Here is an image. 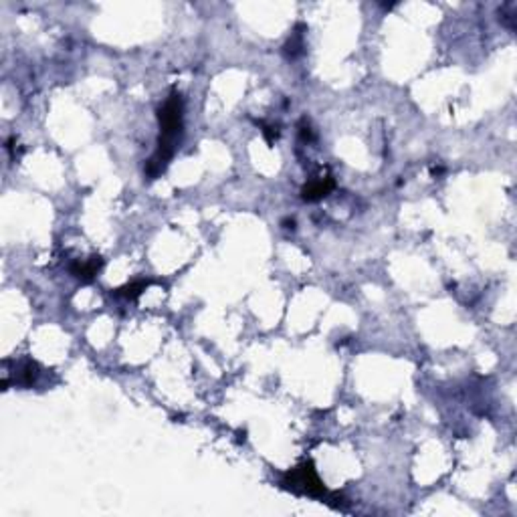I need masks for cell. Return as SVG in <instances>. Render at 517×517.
Instances as JSON below:
<instances>
[{
  "instance_id": "obj_1",
  "label": "cell",
  "mask_w": 517,
  "mask_h": 517,
  "mask_svg": "<svg viewBox=\"0 0 517 517\" xmlns=\"http://www.w3.org/2000/svg\"><path fill=\"white\" fill-rule=\"evenodd\" d=\"M158 119H160V140H158V152L152 156L146 164V174L149 178H158L168 162L172 160L176 146L180 142L182 136V119H184V101L180 93H172L164 106L158 111Z\"/></svg>"
},
{
  "instance_id": "obj_2",
  "label": "cell",
  "mask_w": 517,
  "mask_h": 517,
  "mask_svg": "<svg viewBox=\"0 0 517 517\" xmlns=\"http://www.w3.org/2000/svg\"><path fill=\"white\" fill-rule=\"evenodd\" d=\"M281 485L299 495H309V497H328V489L320 481L313 463H301L296 469L287 471L281 479Z\"/></svg>"
},
{
  "instance_id": "obj_3",
  "label": "cell",
  "mask_w": 517,
  "mask_h": 517,
  "mask_svg": "<svg viewBox=\"0 0 517 517\" xmlns=\"http://www.w3.org/2000/svg\"><path fill=\"white\" fill-rule=\"evenodd\" d=\"M101 267H104V258L99 257V255H93V257L85 258V261H77V263H73V265L69 267V271H71V275H73L75 279L87 283V281H93V279H95V275L99 273Z\"/></svg>"
},
{
  "instance_id": "obj_4",
  "label": "cell",
  "mask_w": 517,
  "mask_h": 517,
  "mask_svg": "<svg viewBox=\"0 0 517 517\" xmlns=\"http://www.w3.org/2000/svg\"><path fill=\"white\" fill-rule=\"evenodd\" d=\"M333 186H335L333 184V178H330V176H326V178H315V180H311L309 184L303 186L301 198L307 200V202L322 200V198H326V196L332 192Z\"/></svg>"
},
{
  "instance_id": "obj_5",
  "label": "cell",
  "mask_w": 517,
  "mask_h": 517,
  "mask_svg": "<svg viewBox=\"0 0 517 517\" xmlns=\"http://www.w3.org/2000/svg\"><path fill=\"white\" fill-rule=\"evenodd\" d=\"M38 374H40V370H38L37 362H33V360H23V362H19V364H16L12 382H14V384H19V386L29 388V386H33V384L37 382Z\"/></svg>"
},
{
  "instance_id": "obj_6",
  "label": "cell",
  "mask_w": 517,
  "mask_h": 517,
  "mask_svg": "<svg viewBox=\"0 0 517 517\" xmlns=\"http://www.w3.org/2000/svg\"><path fill=\"white\" fill-rule=\"evenodd\" d=\"M148 285L149 281H136V283H130V285H125V287H119V289L115 291V296L125 297V299H136V297L142 296V291L148 289Z\"/></svg>"
},
{
  "instance_id": "obj_7",
  "label": "cell",
  "mask_w": 517,
  "mask_h": 517,
  "mask_svg": "<svg viewBox=\"0 0 517 517\" xmlns=\"http://www.w3.org/2000/svg\"><path fill=\"white\" fill-rule=\"evenodd\" d=\"M301 49H303V33H293L291 38H289V43L285 45V53H287V57H291V59H296L297 55L301 53Z\"/></svg>"
}]
</instances>
